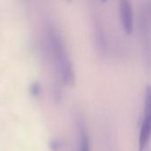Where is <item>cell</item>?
Wrapping results in <instances>:
<instances>
[{
	"instance_id": "obj_6",
	"label": "cell",
	"mask_w": 151,
	"mask_h": 151,
	"mask_svg": "<svg viewBox=\"0 0 151 151\" xmlns=\"http://www.w3.org/2000/svg\"><path fill=\"white\" fill-rule=\"evenodd\" d=\"M65 1H67V2H71L72 0H65Z\"/></svg>"
},
{
	"instance_id": "obj_1",
	"label": "cell",
	"mask_w": 151,
	"mask_h": 151,
	"mask_svg": "<svg viewBox=\"0 0 151 151\" xmlns=\"http://www.w3.org/2000/svg\"><path fill=\"white\" fill-rule=\"evenodd\" d=\"M47 39L53 63L61 80L67 85L74 84V71L65 44L58 30L51 24L47 27Z\"/></svg>"
},
{
	"instance_id": "obj_7",
	"label": "cell",
	"mask_w": 151,
	"mask_h": 151,
	"mask_svg": "<svg viewBox=\"0 0 151 151\" xmlns=\"http://www.w3.org/2000/svg\"><path fill=\"white\" fill-rule=\"evenodd\" d=\"M101 1H104V2H105V1H106V0H101Z\"/></svg>"
},
{
	"instance_id": "obj_8",
	"label": "cell",
	"mask_w": 151,
	"mask_h": 151,
	"mask_svg": "<svg viewBox=\"0 0 151 151\" xmlns=\"http://www.w3.org/2000/svg\"><path fill=\"white\" fill-rule=\"evenodd\" d=\"M150 151H151V150H150Z\"/></svg>"
},
{
	"instance_id": "obj_5",
	"label": "cell",
	"mask_w": 151,
	"mask_h": 151,
	"mask_svg": "<svg viewBox=\"0 0 151 151\" xmlns=\"http://www.w3.org/2000/svg\"><path fill=\"white\" fill-rule=\"evenodd\" d=\"M78 151H90L88 132L83 121L78 122Z\"/></svg>"
},
{
	"instance_id": "obj_2",
	"label": "cell",
	"mask_w": 151,
	"mask_h": 151,
	"mask_svg": "<svg viewBox=\"0 0 151 151\" xmlns=\"http://www.w3.org/2000/svg\"><path fill=\"white\" fill-rule=\"evenodd\" d=\"M139 33L146 60L151 64V0H142L141 3Z\"/></svg>"
},
{
	"instance_id": "obj_3",
	"label": "cell",
	"mask_w": 151,
	"mask_h": 151,
	"mask_svg": "<svg viewBox=\"0 0 151 151\" xmlns=\"http://www.w3.org/2000/svg\"><path fill=\"white\" fill-rule=\"evenodd\" d=\"M151 138V85L145 90L143 117L139 134V150L143 151L148 146Z\"/></svg>"
},
{
	"instance_id": "obj_4",
	"label": "cell",
	"mask_w": 151,
	"mask_h": 151,
	"mask_svg": "<svg viewBox=\"0 0 151 151\" xmlns=\"http://www.w3.org/2000/svg\"><path fill=\"white\" fill-rule=\"evenodd\" d=\"M119 17L126 34L130 35L134 30V10L132 0H119Z\"/></svg>"
}]
</instances>
